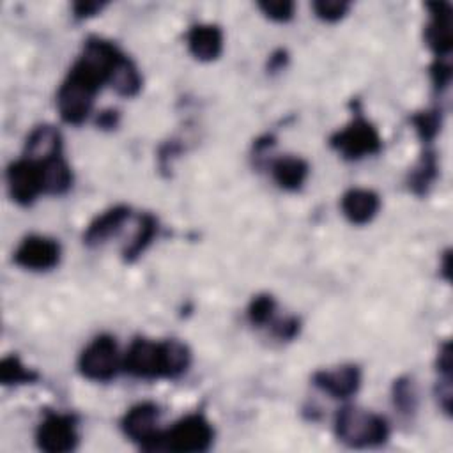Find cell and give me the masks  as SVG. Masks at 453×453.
Returning <instances> with one entry per match:
<instances>
[{
    "instance_id": "cell-4",
    "label": "cell",
    "mask_w": 453,
    "mask_h": 453,
    "mask_svg": "<svg viewBox=\"0 0 453 453\" xmlns=\"http://www.w3.org/2000/svg\"><path fill=\"white\" fill-rule=\"evenodd\" d=\"M329 143L345 159H361L365 156L377 154L382 147V140L375 126L363 117H356L349 126L336 131Z\"/></svg>"
},
{
    "instance_id": "cell-22",
    "label": "cell",
    "mask_w": 453,
    "mask_h": 453,
    "mask_svg": "<svg viewBox=\"0 0 453 453\" xmlns=\"http://www.w3.org/2000/svg\"><path fill=\"white\" fill-rule=\"evenodd\" d=\"M157 234V219L152 214H143L140 216V223H138V232L133 237V241L129 242V246L124 248L122 255L126 262H133L156 237Z\"/></svg>"
},
{
    "instance_id": "cell-20",
    "label": "cell",
    "mask_w": 453,
    "mask_h": 453,
    "mask_svg": "<svg viewBox=\"0 0 453 453\" xmlns=\"http://www.w3.org/2000/svg\"><path fill=\"white\" fill-rule=\"evenodd\" d=\"M163 359H165V377H179L182 375L191 361L189 349L179 340L163 342Z\"/></svg>"
},
{
    "instance_id": "cell-13",
    "label": "cell",
    "mask_w": 453,
    "mask_h": 453,
    "mask_svg": "<svg viewBox=\"0 0 453 453\" xmlns=\"http://www.w3.org/2000/svg\"><path fill=\"white\" fill-rule=\"evenodd\" d=\"M342 212L354 225H365L373 219L380 207V198L372 189L352 188L343 193L340 202Z\"/></svg>"
},
{
    "instance_id": "cell-29",
    "label": "cell",
    "mask_w": 453,
    "mask_h": 453,
    "mask_svg": "<svg viewBox=\"0 0 453 453\" xmlns=\"http://www.w3.org/2000/svg\"><path fill=\"white\" fill-rule=\"evenodd\" d=\"M446 58L448 57H437V60L430 67L432 81H434L435 88H439V90L448 87V83L451 80V65H449V62Z\"/></svg>"
},
{
    "instance_id": "cell-23",
    "label": "cell",
    "mask_w": 453,
    "mask_h": 453,
    "mask_svg": "<svg viewBox=\"0 0 453 453\" xmlns=\"http://www.w3.org/2000/svg\"><path fill=\"white\" fill-rule=\"evenodd\" d=\"M39 379V373L34 370H28L18 356H7L0 361V382L4 386H16V384H28L35 382Z\"/></svg>"
},
{
    "instance_id": "cell-8",
    "label": "cell",
    "mask_w": 453,
    "mask_h": 453,
    "mask_svg": "<svg viewBox=\"0 0 453 453\" xmlns=\"http://www.w3.org/2000/svg\"><path fill=\"white\" fill-rule=\"evenodd\" d=\"M12 260L30 271H50L60 260V244L44 235H27L16 248Z\"/></svg>"
},
{
    "instance_id": "cell-31",
    "label": "cell",
    "mask_w": 453,
    "mask_h": 453,
    "mask_svg": "<svg viewBox=\"0 0 453 453\" xmlns=\"http://www.w3.org/2000/svg\"><path fill=\"white\" fill-rule=\"evenodd\" d=\"M103 5H104L103 2H76L73 9L76 18H88V16H94L97 11H101Z\"/></svg>"
},
{
    "instance_id": "cell-12",
    "label": "cell",
    "mask_w": 453,
    "mask_h": 453,
    "mask_svg": "<svg viewBox=\"0 0 453 453\" xmlns=\"http://www.w3.org/2000/svg\"><path fill=\"white\" fill-rule=\"evenodd\" d=\"M313 384L333 398L352 396L361 384V373L356 365H343L334 370H319L313 373Z\"/></svg>"
},
{
    "instance_id": "cell-25",
    "label": "cell",
    "mask_w": 453,
    "mask_h": 453,
    "mask_svg": "<svg viewBox=\"0 0 453 453\" xmlns=\"http://www.w3.org/2000/svg\"><path fill=\"white\" fill-rule=\"evenodd\" d=\"M274 308H276L274 297L269 296V294H260V296L251 299V303L248 306V317H250L251 324L264 326L271 320V317L274 313Z\"/></svg>"
},
{
    "instance_id": "cell-11",
    "label": "cell",
    "mask_w": 453,
    "mask_h": 453,
    "mask_svg": "<svg viewBox=\"0 0 453 453\" xmlns=\"http://www.w3.org/2000/svg\"><path fill=\"white\" fill-rule=\"evenodd\" d=\"M430 21L425 27V41L437 57H448L453 48L451 5L446 2H430Z\"/></svg>"
},
{
    "instance_id": "cell-18",
    "label": "cell",
    "mask_w": 453,
    "mask_h": 453,
    "mask_svg": "<svg viewBox=\"0 0 453 453\" xmlns=\"http://www.w3.org/2000/svg\"><path fill=\"white\" fill-rule=\"evenodd\" d=\"M41 165L42 177V191L51 195L65 193L73 184V172L62 156L50 157Z\"/></svg>"
},
{
    "instance_id": "cell-16",
    "label": "cell",
    "mask_w": 453,
    "mask_h": 453,
    "mask_svg": "<svg viewBox=\"0 0 453 453\" xmlns=\"http://www.w3.org/2000/svg\"><path fill=\"white\" fill-rule=\"evenodd\" d=\"M127 216H129V207L127 205H115V207L108 209L106 212L97 216L88 225V228L83 234V242L87 246L103 244L110 235L117 234L120 230V226L127 219Z\"/></svg>"
},
{
    "instance_id": "cell-21",
    "label": "cell",
    "mask_w": 453,
    "mask_h": 453,
    "mask_svg": "<svg viewBox=\"0 0 453 453\" xmlns=\"http://www.w3.org/2000/svg\"><path fill=\"white\" fill-rule=\"evenodd\" d=\"M435 177H437V159L434 152H425L421 154L416 166L411 170L409 188L416 195H425Z\"/></svg>"
},
{
    "instance_id": "cell-33",
    "label": "cell",
    "mask_w": 453,
    "mask_h": 453,
    "mask_svg": "<svg viewBox=\"0 0 453 453\" xmlns=\"http://www.w3.org/2000/svg\"><path fill=\"white\" fill-rule=\"evenodd\" d=\"M285 62H287V53L283 50H278L269 58V69L271 71H278V69H281L285 65Z\"/></svg>"
},
{
    "instance_id": "cell-30",
    "label": "cell",
    "mask_w": 453,
    "mask_h": 453,
    "mask_svg": "<svg viewBox=\"0 0 453 453\" xmlns=\"http://www.w3.org/2000/svg\"><path fill=\"white\" fill-rule=\"evenodd\" d=\"M273 333L281 340H292L299 333V319L290 317L283 322H276L273 326Z\"/></svg>"
},
{
    "instance_id": "cell-14",
    "label": "cell",
    "mask_w": 453,
    "mask_h": 453,
    "mask_svg": "<svg viewBox=\"0 0 453 453\" xmlns=\"http://www.w3.org/2000/svg\"><path fill=\"white\" fill-rule=\"evenodd\" d=\"M62 150V134L51 124L37 126L27 138L25 157L42 163L50 157L60 156Z\"/></svg>"
},
{
    "instance_id": "cell-7",
    "label": "cell",
    "mask_w": 453,
    "mask_h": 453,
    "mask_svg": "<svg viewBox=\"0 0 453 453\" xmlns=\"http://www.w3.org/2000/svg\"><path fill=\"white\" fill-rule=\"evenodd\" d=\"M122 366L134 377L156 379L165 377V359H163V342H150L147 338H136L131 342Z\"/></svg>"
},
{
    "instance_id": "cell-10",
    "label": "cell",
    "mask_w": 453,
    "mask_h": 453,
    "mask_svg": "<svg viewBox=\"0 0 453 453\" xmlns=\"http://www.w3.org/2000/svg\"><path fill=\"white\" fill-rule=\"evenodd\" d=\"M7 186L14 202L19 205H30L42 191L41 165L28 157L12 161L7 166Z\"/></svg>"
},
{
    "instance_id": "cell-15",
    "label": "cell",
    "mask_w": 453,
    "mask_h": 453,
    "mask_svg": "<svg viewBox=\"0 0 453 453\" xmlns=\"http://www.w3.org/2000/svg\"><path fill=\"white\" fill-rule=\"evenodd\" d=\"M188 46L198 60H214L219 57L223 48V32L218 25H195L188 32Z\"/></svg>"
},
{
    "instance_id": "cell-27",
    "label": "cell",
    "mask_w": 453,
    "mask_h": 453,
    "mask_svg": "<svg viewBox=\"0 0 453 453\" xmlns=\"http://www.w3.org/2000/svg\"><path fill=\"white\" fill-rule=\"evenodd\" d=\"M315 14L326 21H336L349 11V2L343 0H317L311 4Z\"/></svg>"
},
{
    "instance_id": "cell-28",
    "label": "cell",
    "mask_w": 453,
    "mask_h": 453,
    "mask_svg": "<svg viewBox=\"0 0 453 453\" xmlns=\"http://www.w3.org/2000/svg\"><path fill=\"white\" fill-rule=\"evenodd\" d=\"M258 7L271 19L287 21L292 18L296 5L290 0H265V2H258Z\"/></svg>"
},
{
    "instance_id": "cell-32",
    "label": "cell",
    "mask_w": 453,
    "mask_h": 453,
    "mask_svg": "<svg viewBox=\"0 0 453 453\" xmlns=\"http://www.w3.org/2000/svg\"><path fill=\"white\" fill-rule=\"evenodd\" d=\"M117 120H119V111L117 110H104L97 117V126L104 127V129H110V127L117 126Z\"/></svg>"
},
{
    "instance_id": "cell-24",
    "label": "cell",
    "mask_w": 453,
    "mask_h": 453,
    "mask_svg": "<svg viewBox=\"0 0 453 453\" xmlns=\"http://www.w3.org/2000/svg\"><path fill=\"white\" fill-rule=\"evenodd\" d=\"M411 122L414 124L418 136L428 143L437 136V133L441 129V111L439 110L418 111L411 117Z\"/></svg>"
},
{
    "instance_id": "cell-2",
    "label": "cell",
    "mask_w": 453,
    "mask_h": 453,
    "mask_svg": "<svg viewBox=\"0 0 453 453\" xmlns=\"http://www.w3.org/2000/svg\"><path fill=\"white\" fill-rule=\"evenodd\" d=\"M336 437L354 448L379 446L389 437L388 421L370 411L345 405L334 418Z\"/></svg>"
},
{
    "instance_id": "cell-9",
    "label": "cell",
    "mask_w": 453,
    "mask_h": 453,
    "mask_svg": "<svg viewBox=\"0 0 453 453\" xmlns=\"http://www.w3.org/2000/svg\"><path fill=\"white\" fill-rule=\"evenodd\" d=\"M159 407L152 402H142L133 405L122 418L124 434L140 444L142 449L152 451V446L159 435L157 430Z\"/></svg>"
},
{
    "instance_id": "cell-19",
    "label": "cell",
    "mask_w": 453,
    "mask_h": 453,
    "mask_svg": "<svg viewBox=\"0 0 453 453\" xmlns=\"http://www.w3.org/2000/svg\"><path fill=\"white\" fill-rule=\"evenodd\" d=\"M108 83L119 96L131 97L142 88V76L136 65L126 55H120L110 73Z\"/></svg>"
},
{
    "instance_id": "cell-1",
    "label": "cell",
    "mask_w": 453,
    "mask_h": 453,
    "mask_svg": "<svg viewBox=\"0 0 453 453\" xmlns=\"http://www.w3.org/2000/svg\"><path fill=\"white\" fill-rule=\"evenodd\" d=\"M104 81H108L106 73L80 57L57 94L60 117L67 124H81L90 113L94 97Z\"/></svg>"
},
{
    "instance_id": "cell-6",
    "label": "cell",
    "mask_w": 453,
    "mask_h": 453,
    "mask_svg": "<svg viewBox=\"0 0 453 453\" xmlns=\"http://www.w3.org/2000/svg\"><path fill=\"white\" fill-rule=\"evenodd\" d=\"M37 446L48 453H67L78 444L76 418L71 414L48 412L35 432Z\"/></svg>"
},
{
    "instance_id": "cell-3",
    "label": "cell",
    "mask_w": 453,
    "mask_h": 453,
    "mask_svg": "<svg viewBox=\"0 0 453 453\" xmlns=\"http://www.w3.org/2000/svg\"><path fill=\"white\" fill-rule=\"evenodd\" d=\"M212 439V425L202 414H189L179 419L170 430L159 432L152 451L170 449L180 453H200L209 449Z\"/></svg>"
},
{
    "instance_id": "cell-26",
    "label": "cell",
    "mask_w": 453,
    "mask_h": 453,
    "mask_svg": "<svg viewBox=\"0 0 453 453\" xmlns=\"http://www.w3.org/2000/svg\"><path fill=\"white\" fill-rule=\"evenodd\" d=\"M393 402L400 412H412L416 409V391L409 377H400L393 384Z\"/></svg>"
},
{
    "instance_id": "cell-17",
    "label": "cell",
    "mask_w": 453,
    "mask_h": 453,
    "mask_svg": "<svg viewBox=\"0 0 453 453\" xmlns=\"http://www.w3.org/2000/svg\"><path fill=\"white\" fill-rule=\"evenodd\" d=\"M271 172H273V177H274V180L280 188L294 191V189H299L304 184V180L308 177V172H310V166L303 157L283 156V157H278L273 163Z\"/></svg>"
},
{
    "instance_id": "cell-5",
    "label": "cell",
    "mask_w": 453,
    "mask_h": 453,
    "mask_svg": "<svg viewBox=\"0 0 453 453\" xmlns=\"http://www.w3.org/2000/svg\"><path fill=\"white\" fill-rule=\"evenodd\" d=\"M78 366L80 372L90 380L106 382L113 379L120 366L115 338L110 334H99L94 338L80 354Z\"/></svg>"
}]
</instances>
